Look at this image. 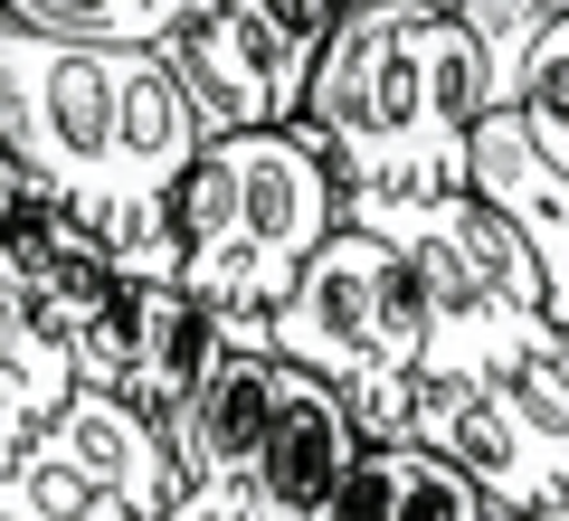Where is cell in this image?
<instances>
[{
    "mask_svg": "<svg viewBox=\"0 0 569 521\" xmlns=\"http://www.w3.org/2000/svg\"><path fill=\"white\" fill-rule=\"evenodd\" d=\"M342 228V181L295 123L257 133H209L200 161L171 190V238H181V284L219 303L228 322H266L276 294L305 275V257Z\"/></svg>",
    "mask_w": 569,
    "mask_h": 521,
    "instance_id": "cell-1",
    "label": "cell"
},
{
    "mask_svg": "<svg viewBox=\"0 0 569 521\" xmlns=\"http://www.w3.org/2000/svg\"><path fill=\"white\" fill-rule=\"evenodd\" d=\"M437 10L447 0H342L295 114V133L332 161L342 190H408V200L466 190V133L437 114L427 77Z\"/></svg>",
    "mask_w": 569,
    "mask_h": 521,
    "instance_id": "cell-2",
    "label": "cell"
},
{
    "mask_svg": "<svg viewBox=\"0 0 569 521\" xmlns=\"http://www.w3.org/2000/svg\"><path fill=\"white\" fill-rule=\"evenodd\" d=\"M276 351L295 370H313L323 389H342L361 437H399L408 399H418V361H427V303L408 257L380 228L342 219L323 247L305 257V275L276 294L266 313Z\"/></svg>",
    "mask_w": 569,
    "mask_h": 521,
    "instance_id": "cell-3",
    "label": "cell"
},
{
    "mask_svg": "<svg viewBox=\"0 0 569 521\" xmlns=\"http://www.w3.org/2000/svg\"><path fill=\"white\" fill-rule=\"evenodd\" d=\"M114 104H123V48L39 39L0 20V152L58 209H77L104 238L114 200Z\"/></svg>",
    "mask_w": 569,
    "mask_h": 521,
    "instance_id": "cell-4",
    "label": "cell"
},
{
    "mask_svg": "<svg viewBox=\"0 0 569 521\" xmlns=\"http://www.w3.org/2000/svg\"><path fill=\"white\" fill-rule=\"evenodd\" d=\"M427 455H447L493 512H569V437L531 418V399H512L503 380H447L418 370L408 427Z\"/></svg>",
    "mask_w": 569,
    "mask_h": 521,
    "instance_id": "cell-5",
    "label": "cell"
},
{
    "mask_svg": "<svg viewBox=\"0 0 569 521\" xmlns=\"http://www.w3.org/2000/svg\"><path fill=\"white\" fill-rule=\"evenodd\" d=\"M228 341V313L200 303L181 275H123L104 294V313L77 332V380L86 389H114L133 399L142 418H181V399L200 389V370L219 361Z\"/></svg>",
    "mask_w": 569,
    "mask_h": 521,
    "instance_id": "cell-6",
    "label": "cell"
},
{
    "mask_svg": "<svg viewBox=\"0 0 569 521\" xmlns=\"http://www.w3.org/2000/svg\"><path fill=\"white\" fill-rule=\"evenodd\" d=\"M284 380H295V361L276 351V332H266V322H228L219 361L200 370V389H190L181 418H171L181 483H228V493H247V474H257V455H266V427H276V408H284Z\"/></svg>",
    "mask_w": 569,
    "mask_h": 521,
    "instance_id": "cell-7",
    "label": "cell"
},
{
    "mask_svg": "<svg viewBox=\"0 0 569 521\" xmlns=\"http://www.w3.org/2000/svg\"><path fill=\"white\" fill-rule=\"evenodd\" d=\"M361 455H370V437H361V418H351V399L323 389L313 370H295L276 427H266V455H257V474H247V502H257L266 521H313L351 483Z\"/></svg>",
    "mask_w": 569,
    "mask_h": 521,
    "instance_id": "cell-8",
    "label": "cell"
},
{
    "mask_svg": "<svg viewBox=\"0 0 569 521\" xmlns=\"http://www.w3.org/2000/svg\"><path fill=\"white\" fill-rule=\"evenodd\" d=\"M162 58H171V77H181V96L200 104L209 133H257V123H295V114H305L295 77L247 39V20L228 10V0H209L190 29H171Z\"/></svg>",
    "mask_w": 569,
    "mask_h": 521,
    "instance_id": "cell-9",
    "label": "cell"
},
{
    "mask_svg": "<svg viewBox=\"0 0 569 521\" xmlns=\"http://www.w3.org/2000/svg\"><path fill=\"white\" fill-rule=\"evenodd\" d=\"M48 437H58L133 521H162L171 502H181V455H171V427L142 418V408L114 399V389H86V380H77V389H67V408L48 418Z\"/></svg>",
    "mask_w": 569,
    "mask_h": 521,
    "instance_id": "cell-10",
    "label": "cell"
},
{
    "mask_svg": "<svg viewBox=\"0 0 569 521\" xmlns=\"http://www.w3.org/2000/svg\"><path fill=\"white\" fill-rule=\"evenodd\" d=\"M67 389H77L67 341L29 313V294L10 284V265H0V455L39 437V427L67 408Z\"/></svg>",
    "mask_w": 569,
    "mask_h": 521,
    "instance_id": "cell-11",
    "label": "cell"
},
{
    "mask_svg": "<svg viewBox=\"0 0 569 521\" xmlns=\"http://www.w3.org/2000/svg\"><path fill=\"white\" fill-rule=\"evenodd\" d=\"M0 521H133V512H123V502L39 427L29 445L0 455Z\"/></svg>",
    "mask_w": 569,
    "mask_h": 521,
    "instance_id": "cell-12",
    "label": "cell"
},
{
    "mask_svg": "<svg viewBox=\"0 0 569 521\" xmlns=\"http://www.w3.org/2000/svg\"><path fill=\"white\" fill-rule=\"evenodd\" d=\"M209 0H0L10 29L39 39H86V48H162L171 29H190Z\"/></svg>",
    "mask_w": 569,
    "mask_h": 521,
    "instance_id": "cell-13",
    "label": "cell"
},
{
    "mask_svg": "<svg viewBox=\"0 0 569 521\" xmlns=\"http://www.w3.org/2000/svg\"><path fill=\"white\" fill-rule=\"evenodd\" d=\"M370 483H380V521H493V502L418 437H370Z\"/></svg>",
    "mask_w": 569,
    "mask_h": 521,
    "instance_id": "cell-14",
    "label": "cell"
},
{
    "mask_svg": "<svg viewBox=\"0 0 569 521\" xmlns=\"http://www.w3.org/2000/svg\"><path fill=\"white\" fill-rule=\"evenodd\" d=\"M228 10H238L247 39L295 77V96H305V77H313V58H323L332 20H342V0H228Z\"/></svg>",
    "mask_w": 569,
    "mask_h": 521,
    "instance_id": "cell-15",
    "label": "cell"
},
{
    "mask_svg": "<svg viewBox=\"0 0 569 521\" xmlns=\"http://www.w3.org/2000/svg\"><path fill=\"white\" fill-rule=\"evenodd\" d=\"M29 190H39V181H29V171H20V161H10V152H0V228H10V209H20V200H29Z\"/></svg>",
    "mask_w": 569,
    "mask_h": 521,
    "instance_id": "cell-16",
    "label": "cell"
},
{
    "mask_svg": "<svg viewBox=\"0 0 569 521\" xmlns=\"http://www.w3.org/2000/svg\"><path fill=\"white\" fill-rule=\"evenodd\" d=\"M493 521H569V512H493Z\"/></svg>",
    "mask_w": 569,
    "mask_h": 521,
    "instance_id": "cell-17",
    "label": "cell"
},
{
    "mask_svg": "<svg viewBox=\"0 0 569 521\" xmlns=\"http://www.w3.org/2000/svg\"><path fill=\"white\" fill-rule=\"evenodd\" d=\"M560 322H569V313H560Z\"/></svg>",
    "mask_w": 569,
    "mask_h": 521,
    "instance_id": "cell-18",
    "label": "cell"
}]
</instances>
